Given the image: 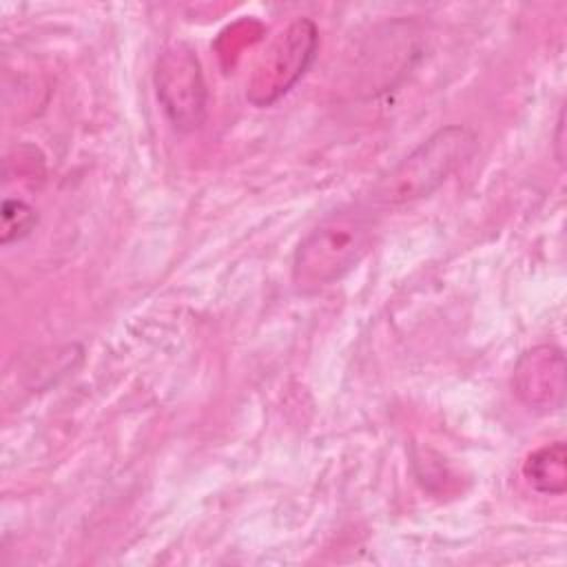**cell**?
<instances>
[{
    "label": "cell",
    "instance_id": "obj_3",
    "mask_svg": "<svg viewBox=\"0 0 567 567\" xmlns=\"http://www.w3.org/2000/svg\"><path fill=\"white\" fill-rule=\"evenodd\" d=\"M153 84L168 122L184 133L197 131L208 111V91L195 51L184 42H171L155 60Z\"/></svg>",
    "mask_w": 567,
    "mask_h": 567
},
{
    "label": "cell",
    "instance_id": "obj_2",
    "mask_svg": "<svg viewBox=\"0 0 567 567\" xmlns=\"http://www.w3.org/2000/svg\"><path fill=\"white\" fill-rule=\"evenodd\" d=\"M478 151V137L472 128L450 124L436 128L399 164L379 177L372 186V202L381 206H403L430 197Z\"/></svg>",
    "mask_w": 567,
    "mask_h": 567
},
{
    "label": "cell",
    "instance_id": "obj_5",
    "mask_svg": "<svg viewBox=\"0 0 567 567\" xmlns=\"http://www.w3.org/2000/svg\"><path fill=\"white\" fill-rule=\"evenodd\" d=\"M512 385L518 399L540 412L560 410L565 403V357L560 348L543 343L520 354Z\"/></svg>",
    "mask_w": 567,
    "mask_h": 567
},
{
    "label": "cell",
    "instance_id": "obj_8",
    "mask_svg": "<svg viewBox=\"0 0 567 567\" xmlns=\"http://www.w3.org/2000/svg\"><path fill=\"white\" fill-rule=\"evenodd\" d=\"M563 128H565V113L560 111V115H558V122H556V157H558V162L563 164V157H565V153H563Z\"/></svg>",
    "mask_w": 567,
    "mask_h": 567
},
{
    "label": "cell",
    "instance_id": "obj_4",
    "mask_svg": "<svg viewBox=\"0 0 567 567\" xmlns=\"http://www.w3.org/2000/svg\"><path fill=\"white\" fill-rule=\"evenodd\" d=\"M317 44L315 22L308 18L292 20L266 51L264 64L248 86V100L257 106H268L288 93L312 64Z\"/></svg>",
    "mask_w": 567,
    "mask_h": 567
},
{
    "label": "cell",
    "instance_id": "obj_7",
    "mask_svg": "<svg viewBox=\"0 0 567 567\" xmlns=\"http://www.w3.org/2000/svg\"><path fill=\"white\" fill-rule=\"evenodd\" d=\"M0 217H2L0 241L4 246L13 244V241H20L38 224L35 208L31 204H27L24 199H20V197H4L2 208H0Z\"/></svg>",
    "mask_w": 567,
    "mask_h": 567
},
{
    "label": "cell",
    "instance_id": "obj_6",
    "mask_svg": "<svg viewBox=\"0 0 567 567\" xmlns=\"http://www.w3.org/2000/svg\"><path fill=\"white\" fill-rule=\"evenodd\" d=\"M523 474L527 483L549 496H558L567 489V450L563 441L547 443L538 450H534L525 463Z\"/></svg>",
    "mask_w": 567,
    "mask_h": 567
},
{
    "label": "cell",
    "instance_id": "obj_1",
    "mask_svg": "<svg viewBox=\"0 0 567 567\" xmlns=\"http://www.w3.org/2000/svg\"><path fill=\"white\" fill-rule=\"evenodd\" d=\"M379 219L363 204H346L326 213L297 244L292 284L299 292H317L341 281L372 250Z\"/></svg>",
    "mask_w": 567,
    "mask_h": 567
}]
</instances>
